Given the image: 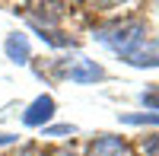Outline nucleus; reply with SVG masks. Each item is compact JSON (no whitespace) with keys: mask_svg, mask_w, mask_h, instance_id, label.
<instances>
[{"mask_svg":"<svg viewBox=\"0 0 159 156\" xmlns=\"http://www.w3.org/2000/svg\"><path fill=\"white\" fill-rule=\"evenodd\" d=\"M96 38L102 45H108L115 54H127L130 48H137L143 38H147V22L137 19V16H124V19H118L111 25H105V29H99Z\"/></svg>","mask_w":159,"mask_h":156,"instance_id":"1","label":"nucleus"},{"mask_svg":"<svg viewBox=\"0 0 159 156\" xmlns=\"http://www.w3.org/2000/svg\"><path fill=\"white\" fill-rule=\"evenodd\" d=\"M10 156H38V150H35V147H32V144H22V147H19V150H13V153H10Z\"/></svg>","mask_w":159,"mask_h":156,"instance_id":"13","label":"nucleus"},{"mask_svg":"<svg viewBox=\"0 0 159 156\" xmlns=\"http://www.w3.org/2000/svg\"><path fill=\"white\" fill-rule=\"evenodd\" d=\"M86 156H130V150H127L124 137H118V134H99L96 140H89Z\"/></svg>","mask_w":159,"mask_h":156,"instance_id":"4","label":"nucleus"},{"mask_svg":"<svg viewBox=\"0 0 159 156\" xmlns=\"http://www.w3.org/2000/svg\"><path fill=\"white\" fill-rule=\"evenodd\" d=\"M42 156H76L70 147H51V150H45Z\"/></svg>","mask_w":159,"mask_h":156,"instance_id":"12","label":"nucleus"},{"mask_svg":"<svg viewBox=\"0 0 159 156\" xmlns=\"http://www.w3.org/2000/svg\"><path fill=\"white\" fill-rule=\"evenodd\" d=\"M67 80L70 83H99V80H105V67L96 64V61L80 57V61H73L67 67Z\"/></svg>","mask_w":159,"mask_h":156,"instance_id":"6","label":"nucleus"},{"mask_svg":"<svg viewBox=\"0 0 159 156\" xmlns=\"http://www.w3.org/2000/svg\"><path fill=\"white\" fill-rule=\"evenodd\" d=\"M143 153H147V156H159V134L143 137Z\"/></svg>","mask_w":159,"mask_h":156,"instance_id":"11","label":"nucleus"},{"mask_svg":"<svg viewBox=\"0 0 159 156\" xmlns=\"http://www.w3.org/2000/svg\"><path fill=\"white\" fill-rule=\"evenodd\" d=\"M121 61L130 67H159V38H143L137 48L121 54Z\"/></svg>","mask_w":159,"mask_h":156,"instance_id":"3","label":"nucleus"},{"mask_svg":"<svg viewBox=\"0 0 159 156\" xmlns=\"http://www.w3.org/2000/svg\"><path fill=\"white\" fill-rule=\"evenodd\" d=\"M16 134H0V147H13V144H16Z\"/></svg>","mask_w":159,"mask_h":156,"instance_id":"14","label":"nucleus"},{"mask_svg":"<svg viewBox=\"0 0 159 156\" xmlns=\"http://www.w3.org/2000/svg\"><path fill=\"white\" fill-rule=\"evenodd\" d=\"M54 112H57L54 96H51V93H42V96H35L29 105H25L22 124H25V127H48V121L54 118Z\"/></svg>","mask_w":159,"mask_h":156,"instance_id":"2","label":"nucleus"},{"mask_svg":"<svg viewBox=\"0 0 159 156\" xmlns=\"http://www.w3.org/2000/svg\"><path fill=\"white\" fill-rule=\"evenodd\" d=\"M29 29H32L38 38H42L45 45H51V48H73V45H76V42H73V35H67L61 25L54 29V25H38V22H29Z\"/></svg>","mask_w":159,"mask_h":156,"instance_id":"7","label":"nucleus"},{"mask_svg":"<svg viewBox=\"0 0 159 156\" xmlns=\"http://www.w3.org/2000/svg\"><path fill=\"white\" fill-rule=\"evenodd\" d=\"M45 137H54V140H64V137H73L76 134V124H48L42 127Z\"/></svg>","mask_w":159,"mask_h":156,"instance_id":"9","label":"nucleus"},{"mask_svg":"<svg viewBox=\"0 0 159 156\" xmlns=\"http://www.w3.org/2000/svg\"><path fill=\"white\" fill-rule=\"evenodd\" d=\"M121 124H153V127H159V112H130V115H121Z\"/></svg>","mask_w":159,"mask_h":156,"instance_id":"8","label":"nucleus"},{"mask_svg":"<svg viewBox=\"0 0 159 156\" xmlns=\"http://www.w3.org/2000/svg\"><path fill=\"white\" fill-rule=\"evenodd\" d=\"M140 102H143V105H147L150 112H159V86L143 89V93H140Z\"/></svg>","mask_w":159,"mask_h":156,"instance_id":"10","label":"nucleus"},{"mask_svg":"<svg viewBox=\"0 0 159 156\" xmlns=\"http://www.w3.org/2000/svg\"><path fill=\"white\" fill-rule=\"evenodd\" d=\"M3 54L10 64H19V67H25V64L32 61V48H29V35L25 32H10L3 38Z\"/></svg>","mask_w":159,"mask_h":156,"instance_id":"5","label":"nucleus"}]
</instances>
